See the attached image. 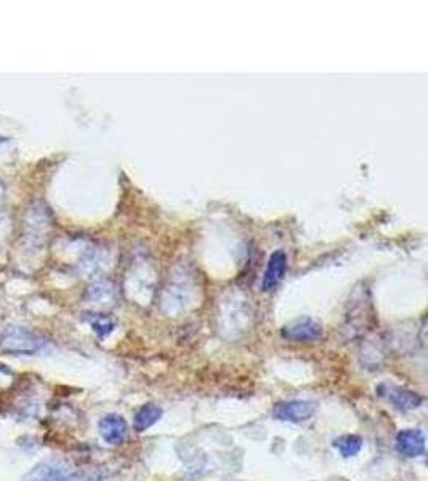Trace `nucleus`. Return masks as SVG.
<instances>
[{
	"label": "nucleus",
	"mask_w": 428,
	"mask_h": 481,
	"mask_svg": "<svg viewBox=\"0 0 428 481\" xmlns=\"http://www.w3.org/2000/svg\"><path fill=\"white\" fill-rule=\"evenodd\" d=\"M333 446L340 451L343 458H353L362 448V438L358 435H345L333 441Z\"/></svg>",
	"instance_id": "10"
},
{
	"label": "nucleus",
	"mask_w": 428,
	"mask_h": 481,
	"mask_svg": "<svg viewBox=\"0 0 428 481\" xmlns=\"http://www.w3.org/2000/svg\"><path fill=\"white\" fill-rule=\"evenodd\" d=\"M396 449L406 458H419L425 453V435L416 429L401 430L396 435Z\"/></svg>",
	"instance_id": "6"
},
{
	"label": "nucleus",
	"mask_w": 428,
	"mask_h": 481,
	"mask_svg": "<svg viewBox=\"0 0 428 481\" xmlns=\"http://www.w3.org/2000/svg\"><path fill=\"white\" fill-rule=\"evenodd\" d=\"M316 403L308 400H292L278 403L273 408V418L282 422L300 424L305 420H310L316 413Z\"/></svg>",
	"instance_id": "2"
},
{
	"label": "nucleus",
	"mask_w": 428,
	"mask_h": 481,
	"mask_svg": "<svg viewBox=\"0 0 428 481\" xmlns=\"http://www.w3.org/2000/svg\"><path fill=\"white\" fill-rule=\"evenodd\" d=\"M287 266V257L282 251L273 252L270 260H268L265 275H263L262 289L265 292H273L278 286L281 284L282 277H284Z\"/></svg>",
	"instance_id": "8"
},
{
	"label": "nucleus",
	"mask_w": 428,
	"mask_h": 481,
	"mask_svg": "<svg viewBox=\"0 0 428 481\" xmlns=\"http://www.w3.org/2000/svg\"><path fill=\"white\" fill-rule=\"evenodd\" d=\"M161 418H162V409L159 408L157 404L154 403L143 404L142 408L135 413V418H133V429H135L137 431H144L151 429Z\"/></svg>",
	"instance_id": "9"
},
{
	"label": "nucleus",
	"mask_w": 428,
	"mask_h": 481,
	"mask_svg": "<svg viewBox=\"0 0 428 481\" xmlns=\"http://www.w3.org/2000/svg\"><path fill=\"white\" fill-rule=\"evenodd\" d=\"M377 395L385 398L387 401L395 406L400 411H412L417 409L422 404V396L416 391L401 389L393 384H382L377 386Z\"/></svg>",
	"instance_id": "3"
},
{
	"label": "nucleus",
	"mask_w": 428,
	"mask_h": 481,
	"mask_svg": "<svg viewBox=\"0 0 428 481\" xmlns=\"http://www.w3.org/2000/svg\"><path fill=\"white\" fill-rule=\"evenodd\" d=\"M281 335L292 342H313L322 335V327L311 318H297L282 327Z\"/></svg>",
	"instance_id": "4"
},
{
	"label": "nucleus",
	"mask_w": 428,
	"mask_h": 481,
	"mask_svg": "<svg viewBox=\"0 0 428 481\" xmlns=\"http://www.w3.org/2000/svg\"><path fill=\"white\" fill-rule=\"evenodd\" d=\"M99 433L108 444H121L127 438L128 425L126 419L117 414H109L99 420L98 424Z\"/></svg>",
	"instance_id": "7"
},
{
	"label": "nucleus",
	"mask_w": 428,
	"mask_h": 481,
	"mask_svg": "<svg viewBox=\"0 0 428 481\" xmlns=\"http://www.w3.org/2000/svg\"><path fill=\"white\" fill-rule=\"evenodd\" d=\"M43 346V340L21 326H8L0 331V350L17 355H34Z\"/></svg>",
	"instance_id": "1"
},
{
	"label": "nucleus",
	"mask_w": 428,
	"mask_h": 481,
	"mask_svg": "<svg viewBox=\"0 0 428 481\" xmlns=\"http://www.w3.org/2000/svg\"><path fill=\"white\" fill-rule=\"evenodd\" d=\"M23 481H79V477L59 462H43L32 469Z\"/></svg>",
	"instance_id": "5"
},
{
	"label": "nucleus",
	"mask_w": 428,
	"mask_h": 481,
	"mask_svg": "<svg viewBox=\"0 0 428 481\" xmlns=\"http://www.w3.org/2000/svg\"><path fill=\"white\" fill-rule=\"evenodd\" d=\"M90 324L93 327V331L97 332L98 337H106L109 335L113 332L114 329V322L111 318H108V316H101V315H97V316H93V318H90Z\"/></svg>",
	"instance_id": "11"
}]
</instances>
